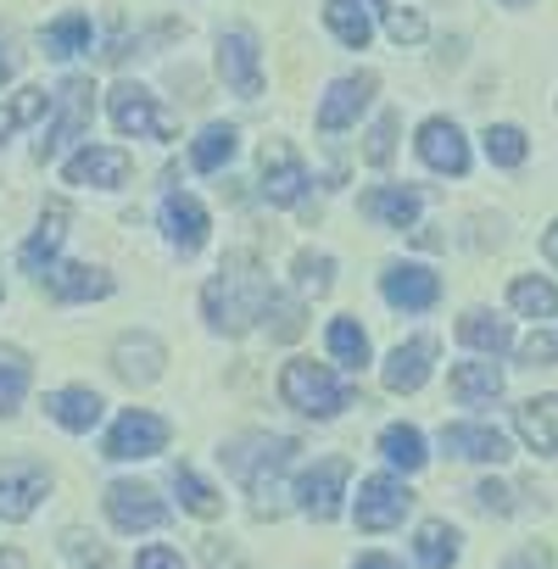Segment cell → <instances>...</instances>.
I'll return each instance as SVG.
<instances>
[{"label":"cell","instance_id":"1","mask_svg":"<svg viewBox=\"0 0 558 569\" xmlns=\"http://www.w3.org/2000/svg\"><path fill=\"white\" fill-rule=\"evenodd\" d=\"M268 302H273V284L257 273L251 257H229L201 291V313L218 336H246L268 313Z\"/></svg>","mask_w":558,"mask_h":569},{"label":"cell","instance_id":"2","mask_svg":"<svg viewBox=\"0 0 558 569\" xmlns=\"http://www.w3.org/2000/svg\"><path fill=\"white\" fill-rule=\"evenodd\" d=\"M302 447L291 441V436H246V441H235L223 458H229V469L251 486V508H257V519H273L279 508H286V502H279V475H286L291 469V458H297Z\"/></svg>","mask_w":558,"mask_h":569},{"label":"cell","instance_id":"3","mask_svg":"<svg viewBox=\"0 0 558 569\" xmlns=\"http://www.w3.org/2000/svg\"><path fill=\"white\" fill-rule=\"evenodd\" d=\"M279 397H286V408L308 413V419H336L341 408H352V386H341L325 363H286V375H279Z\"/></svg>","mask_w":558,"mask_h":569},{"label":"cell","instance_id":"4","mask_svg":"<svg viewBox=\"0 0 558 569\" xmlns=\"http://www.w3.org/2000/svg\"><path fill=\"white\" fill-rule=\"evenodd\" d=\"M90 118H96V84L90 79H68L57 90V123L34 140V162H57L62 146H73L79 134H90Z\"/></svg>","mask_w":558,"mask_h":569},{"label":"cell","instance_id":"5","mask_svg":"<svg viewBox=\"0 0 558 569\" xmlns=\"http://www.w3.org/2000/svg\"><path fill=\"white\" fill-rule=\"evenodd\" d=\"M408 508H413V491H408L397 475H369V480L358 486V530H369V536L402 525Z\"/></svg>","mask_w":558,"mask_h":569},{"label":"cell","instance_id":"6","mask_svg":"<svg viewBox=\"0 0 558 569\" xmlns=\"http://www.w3.org/2000/svg\"><path fill=\"white\" fill-rule=\"evenodd\" d=\"M168 419L162 413H146V408H129L118 425H112V436H107V458L112 463H129V458H157L162 447H168Z\"/></svg>","mask_w":558,"mask_h":569},{"label":"cell","instance_id":"7","mask_svg":"<svg viewBox=\"0 0 558 569\" xmlns=\"http://www.w3.org/2000/svg\"><path fill=\"white\" fill-rule=\"evenodd\" d=\"M107 112H112V129L118 134H146V140H168L173 134V118L168 112H157L151 107V90H140V84H118L112 96H107Z\"/></svg>","mask_w":558,"mask_h":569},{"label":"cell","instance_id":"8","mask_svg":"<svg viewBox=\"0 0 558 569\" xmlns=\"http://www.w3.org/2000/svg\"><path fill=\"white\" fill-rule=\"evenodd\" d=\"M51 491V469L46 463H0V519L7 525H23L34 508H40V497Z\"/></svg>","mask_w":558,"mask_h":569},{"label":"cell","instance_id":"9","mask_svg":"<svg viewBox=\"0 0 558 569\" xmlns=\"http://www.w3.org/2000/svg\"><path fill=\"white\" fill-rule=\"evenodd\" d=\"M257 162H262V196H268L273 207H297V201H302L308 168H302V157H297L291 140H268Z\"/></svg>","mask_w":558,"mask_h":569},{"label":"cell","instance_id":"10","mask_svg":"<svg viewBox=\"0 0 558 569\" xmlns=\"http://www.w3.org/2000/svg\"><path fill=\"white\" fill-rule=\"evenodd\" d=\"M107 519L118 525V530H157V525H168V502L151 491V486H134V480H112L107 486Z\"/></svg>","mask_w":558,"mask_h":569},{"label":"cell","instance_id":"11","mask_svg":"<svg viewBox=\"0 0 558 569\" xmlns=\"http://www.w3.org/2000/svg\"><path fill=\"white\" fill-rule=\"evenodd\" d=\"M218 73H223V84L240 101H257L262 96V62H257V40L246 29H229L218 40Z\"/></svg>","mask_w":558,"mask_h":569},{"label":"cell","instance_id":"12","mask_svg":"<svg viewBox=\"0 0 558 569\" xmlns=\"http://www.w3.org/2000/svg\"><path fill=\"white\" fill-rule=\"evenodd\" d=\"M352 480V463L347 458H325V463H313L302 480H297V502H302V513H313V519H336L341 513V486Z\"/></svg>","mask_w":558,"mask_h":569},{"label":"cell","instance_id":"13","mask_svg":"<svg viewBox=\"0 0 558 569\" xmlns=\"http://www.w3.org/2000/svg\"><path fill=\"white\" fill-rule=\"evenodd\" d=\"M380 291H386L391 308H402V313H425V308L441 302V279H436L430 268H419V262H391L386 279H380Z\"/></svg>","mask_w":558,"mask_h":569},{"label":"cell","instance_id":"14","mask_svg":"<svg viewBox=\"0 0 558 569\" xmlns=\"http://www.w3.org/2000/svg\"><path fill=\"white\" fill-rule=\"evenodd\" d=\"M375 90H380V79H375V73L336 79V84H330V96L319 101V129H325V134H341V129H352V123H358V112L375 101Z\"/></svg>","mask_w":558,"mask_h":569},{"label":"cell","instance_id":"15","mask_svg":"<svg viewBox=\"0 0 558 569\" xmlns=\"http://www.w3.org/2000/svg\"><path fill=\"white\" fill-rule=\"evenodd\" d=\"M68 184H96V190H118V184H129V151H118V146H84V151H73L68 157Z\"/></svg>","mask_w":558,"mask_h":569},{"label":"cell","instance_id":"16","mask_svg":"<svg viewBox=\"0 0 558 569\" xmlns=\"http://www.w3.org/2000/svg\"><path fill=\"white\" fill-rule=\"evenodd\" d=\"M40 279H46V291L57 302H96V297L112 291V273L107 268H90V262H51Z\"/></svg>","mask_w":558,"mask_h":569},{"label":"cell","instance_id":"17","mask_svg":"<svg viewBox=\"0 0 558 569\" xmlns=\"http://www.w3.org/2000/svg\"><path fill=\"white\" fill-rule=\"evenodd\" d=\"M419 157H425L436 173H452V179H464V173H469V146H464L458 123H447V118L419 123Z\"/></svg>","mask_w":558,"mask_h":569},{"label":"cell","instance_id":"18","mask_svg":"<svg viewBox=\"0 0 558 569\" xmlns=\"http://www.w3.org/2000/svg\"><path fill=\"white\" fill-rule=\"evenodd\" d=\"M162 229H168V240L179 251H201L207 234H212V218H207V207L196 196L173 190V196H162Z\"/></svg>","mask_w":558,"mask_h":569},{"label":"cell","instance_id":"19","mask_svg":"<svg viewBox=\"0 0 558 569\" xmlns=\"http://www.w3.org/2000/svg\"><path fill=\"white\" fill-rule=\"evenodd\" d=\"M430 363H436V341H430V336H413L408 347H397V352L386 358V391H397V397L419 391V386L430 380Z\"/></svg>","mask_w":558,"mask_h":569},{"label":"cell","instance_id":"20","mask_svg":"<svg viewBox=\"0 0 558 569\" xmlns=\"http://www.w3.org/2000/svg\"><path fill=\"white\" fill-rule=\"evenodd\" d=\"M68 201H46V212H40V229L29 234V246L18 251V262H23V273H46L51 268V257H57V246H62V234H68Z\"/></svg>","mask_w":558,"mask_h":569},{"label":"cell","instance_id":"21","mask_svg":"<svg viewBox=\"0 0 558 569\" xmlns=\"http://www.w3.org/2000/svg\"><path fill=\"white\" fill-rule=\"evenodd\" d=\"M162 363H168V352L157 336H118V347H112V369L134 386H151L162 375Z\"/></svg>","mask_w":558,"mask_h":569},{"label":"cell","instance_id":"22","mask_svg":"<svg viewBox=\"0 0 558 569\" xmlns=\"http://www.w3.org/2000/svg\"><path fill=\"white\" fill-rule=\"evenodd\" d=\"M441 447L452 458H469V463H502L508 458V436L491 430V425H447L441 430Z\"/></svg>","mask_w":558,"mask_h":569},{"label":"cell","instance_id":"23","mask_svg":"<svg viewBox=\"0 0 558 569\" xmlns=\"http://www.w3.org/2000/svg\"><path fill=\"white\" fill-rule=\"evenodd\" d=\"M101 408H107V402H101L90 386H62V391L46 397V413H51L62 430H73V436L96 430V425H101Z\"/></svg>","mask_w":558,"mask_h":569},{"label":"cell","instance_id":"24","mask_svg":"<svg viewBox=\"0 0 558 569\" xmlns=\"http://www.w3.org/2000/svg\"><path fill=\"white\" fill-rule=\"evenodd\" d=\"M358 207H363V218H375L386 229H413L419 223V190H408V184H380Z\"/></svg>","mask_w":558,"mask_h":569},{"label":"cell","instance_id":"25","mask_svg":"<svg viewBox=\"0 0 558 569\" xmlns=\"http://www.w3.org/2000/svg\"><path fill=\"white\" fill-rule=\"evenodd\" d=\"M514 430L530 452H558V397H530L514 408Z\"/></svg>","mask_w":558,"mask_h":569},{"label":"cell","instance_id":"26","mask_svg":"<svg viewBox=\"0 0 558 569\" xmlns=\"http://www.w3.org/2000/svg\"><path fill=\"white\" fill-rule=\"evenodd\" d=\"M325 23L347 51H363L375 40V23H369V12L358 7V0H325Z\"/></svg>","mask_w":558,"mask_h":569},{"label":"cell","instance_id":"27","mask_svg":"<svg viewBox=\"0 0 558 569\" xmlns=\"http://www.w3.org/2000/svg\"><path fill=\"white\" fill-rule=\"evenodd\" d=\"M413 552H419L425 569H452L458 563V530L447 519H425L419 536H413Z\"/></svg>","mask_w":558,"mask_h":569},{"label":"cell","instance_id":"28","mask_svg":"<svg viewBox=\"0 0 558 569\" xmlns=\"http://www.w3.org/2000/svg\"><path fill=\"white\" fill-rule=\"evenodd\" d=\"M90 34H96V29H90V18H84V12H68V18H57V23L40 34V51L62 62V57H79V51H90Z\"/></svg>","mask_w":558,"mask_h":569},{"label":"cell","instance_id":"29","mask_svg":"<svg viewBox=\"0 0 558 569\" xmlns=\"http://www.w3.org/2000/svg\"><path fill=\"white\" fill-rule=\"evenodd\" d=\"M458 341H464V347H475V352H486V358H497V352H508V347H514L508 325H502V319H491V313H464V319H458Z\"/></svg>","mask_w":558,"mask_h":569},{"label":"cell","instance_id":"30","mask_svg":"<svg viewBox=\"0 0 558 569\" xmlns=\"http://www.w3.org/2000/svg\"><path fill=\"white\" fill-rule=\"evenodd\" d=\"M497 391H502V369H497L491 358L452 369V397H458V402H491Z\"/></svg>","mask_w":558,"mask_h":569},{"label":"cell","instance_id":"31","mask_svg":"<svg viewBox=\"0 0 558 569\" xmlns=\"http://www.w3.org/2000/svg\"><path fill=\"white\" fill-rule=\"evenodd\" d=\"M380 458L397 463L402 475H413V469H425V436L413 425H391V430H380Z\"/></svg>","mask_w":558,"mask_h":569},{"label":"cell","instance_id":"32","mask_svg":"<svg viewBox=\"0 0 558 569\" xmlns=\"http://www.w3.org/2000/svg\"><path fill=\"white\" fill-rule=\"evenodd\" d=\"M29 375L34 363L18 347H0V413H18V402L29 397Z\"/></svg>","mask_w":558,"mask_h":569},{"label":"cell","instance_id":"33","mask_svg":"<svg viewBox=\"0 0 558 569\" xmlns=\"http://www.w3.org/2000/svg\"><path fill=\"white\" fill-rule=\"evenodd\" d=\"M173 491H179V502H185L196 519H218V513H223V497H218V491H212L190 463H179V469H173Z\"/></svg>","mask_w":558,"mask_h":569},{"label":"cell","instance_id":"34","mask_svg":"<svg viewBox=\"0 0 558 569\" xmlns=\"http://www.w3.org/2000/svg\"><path fill=\"white\" fill-rule=\"evenodd\" d=\"M51 107H57V96H46V90H18L7 107H0V140H7V134H18L23 123H40Z\"/></svg>","mask_w":558,"mask_h":569},{"label":"cell","instance_id":"35","mask_svg":"<svg viewBox=\"0 0 558 569\" xmlns=\"http://www.w3.org/2000/svg\"><path fill=\"white\" fill-rule=\"evenodd\" d=\"M229 157H235V129H229V123L201 129V140L190 146V168H196V173H218Z\"/></svg>","mask_w":558,"mask_h":569},{"label":"cell","instance_id":"36","mask_svg":"<svg viewBox=\"0 0 558 569\" xmlns=\"http://www.w3.org/2000/svg\"><path fill=\"white\" fill-rule=\"evenodd\" d=\"M508 302L525 319H552L558 313V284H547V279H514L508 284Z\"/></svg>","mask_w":558,"mask_h":569},{"label":"cell","instance_id":"37","mask_svg":"<svg viewBox=\"0 0 558 569\" xmlns=\"http://www.w3.org/2000/svg\"><path fill=\"white\" fill-rule=\"evenodd\" d=\"M480 140H486V157H491L497 168H519V162L530 157V140H525L514 123H491Z\"/></svg>","mask_w":558,"mask_h":569},{"label":"cell","instance_id":"38","mask_svg":"<svg viewBox=\"0 0 558 569\" xmlns=\"http://www.w3.org/2000/svg\"><path fill=\"white\" fill-rule=\"evenodd\" d=\"M330 358L347 363V369H363V363H369V336H363L352 319H336V325H330Z\"/></svg>","mask_w":558,"mask_h":569},{"label":"cell","instance_id":"39","mask_svg":"<svg viewBox=\"0 0 558 569\" xmlns=\"http://www.w3.org/2000/svg\"><path fill=\"white\" fill-rule=\"evenodd\" d=\"M297 284L308 297H330V284H336V262L325 251H297Z\"/></svg>","mask_w":558,"mask_h":569},{"label":"cell","instance_id":"40","mask_svg":"<svg viewBox=\"0 0 558 569\" xmlns=\"http://www.w3.org/2000/svg\"><path fill=\"white\" fill-rule=\"evenodd\" d=\"M62 552H68L79 569H112V552H107L96 536H84V530H62Z\"/></svg>","mask_w":558,"mask_h":569},{"label":"cell","instance_id":"41","mask_svg":"<svg viewBox=\"0 0 558 569\" xmlns=\"http://www.w3.org/2000/svg\"><path fill=\"white\" fill-rule=\"evenodd\" d=\"M262 319H273V325H268V336H273V341H297V336H302V308H297V302H286V297H273Z\"/></svg>","mask_w":558,"mask_h":569},{"label":"cell","instance_id":"42","mask_svg":"<svg viewBox=\"0 0 558 569\" xmlns=\"http://www.w3.org/2000/svg\"><path fill=\"white\" fill-rule=\"evenodd\" d=\"M391 151H397V112H380V123L369 129V146H363V157H369L375 168H386V162H391Z\"/></svg>","mask_w":558,"mask_h":569},{"label":"cell","instance_id":"43","mask_svg":"<svg viewBox=\"0 0 558 569\" xmlns=\"http://www.w3.org/2000/svg\"><path fill=\"white\" fill-rule=\"evenodd\" d=\"M386 34H391L397 46H419V40H425V18L408 12V7H386Z\"/></svg>","mask_w":558,"mask_h":569},{"label":"cell","instance_id":"44","mask_svg":"<svg viewBox=\"0 0 558 569\" xmlns=\"http://www.w3.org/2000/svg\"><path fill=\"white\" fill-rule=\"evenodd\" d=\"M552 358H558V341H552V336L530 330V336L519 341V363H530V369H536V363H552Z\"/></svg>","mask_w":558,"mask_h":569},{"label":"cell","instance_id":"45","mask_svg":"<svg viewBox=\"0 0 558 569\" xmlns=\"http://www.w3.org/2000/svg\"><path fill=\"white\" fill-rule=\"evenodd\" d=\"M502 569H552V547H547V541H530V547H519Z\"/></svg>","mask_w":558,"mask_h":569},{"label":"cell","instance_id":"46","mask_svg":"<svg viewBox=\"0 0 558 569\" xmlns=\"http://www.w3.org/2000/svg\"><path fill=\"white\" fill-rule=\"evenodd\" d=\"M475 502H480V508H491V513H514V491H508V486H497V480L475 486Z\"/></svg>","mask_w":558,"mask_h":569},{"label":"cell","instance_id":"47","mask_svg":"<svg viewBox=\"0 0 558 569\" xmlns=\"http://www.w3.org/2000/svg\"><path fill=\"white\" fill-rule=\"evenodd\" d=\"M201 558H207V569H246V563H240V558H235V552H229L218 536H207V541H201Z\"/></svg>","mask_w":558,"mask_h":569},{"label":"cell","instance_id":"48","mask_svg":"<svg viewBox=\"0 0 558 569\" xmlns=\"http://www.w3.org/2000/svg\"><path fill=\"white\" fill-rule=\"evenodd\" d=\"M134 569H185V558H179L173 547H146V552L134 558Z\"/></svg>","mask_w":558,"mask_h":569},{"label":"cell","instance_id":"49","mask_svg":"<svg viewBox=\"0 0 558 569\" xmlns=\"http://www.w3.org/2000/svg\"><path fill=\"white\" fill-rule=\"evenodd\" d=\"M352 569H402V563H397V558H386V552H363Z\"/></svg>","mask_w":558,"mask_h":569},{"label":"cell","instance_id":"50","mask_svg":"<svg viewBox=\"0 0 558 569\" xmlns=\"http://www.w3.org/2000/svg\"><path fill=\"white\" fill-rule=\"evenodd\" d=\"M18 73V57H12V46H7V34H0V79H12Z\"/></svg>","mask_w":558,"mask_h":569},{"label":"cell","instance_id":"51","mask_svg":"<svg viewBox=\"0 0 558 569\" xmlns=\"http://www.w3.org/2000/svg\"><path fill=\"white\" fill-rule=\"evenodd\" d=\"M541 251H547V262H552V268H558V223H552V229H547V234H541Z\"/></svg>","mask_w":558,"mask_h":569},{"label":"cell","instance_id":"52","mask_svg":"<svg viewBox=\"0 0 558 569\" xmlns=\"http://www.w3.org/2000/svg\"><path fill=\"white\" fill-rule=\"evenodd\" d=\"M502 7H530V0H502Z\"/></svg>","mask_w":558,"mask_h":569},{"label":"cell","instance_id":"53","mask_svg":"<svg viewBox=\"0 0 558 569\" xmlns=\"http://www.w3.org/2000/svg\"><path fill=\"white\" fill-rule=\"evenodd\" d=\"M369 7H391V0H369Z\"/></svg>","mask_w":558,"mask_h":569}]
</instances>
